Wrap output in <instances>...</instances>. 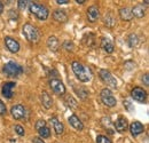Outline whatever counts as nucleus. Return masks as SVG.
I'll list each match as a JSON object with an SVG mask.
<instances>
[{
  "mask_svg": "<svg viewBox=\"0 0 149 143\" xmlns=\"http://www.w3.org/2000/svg\"><path fill=\"white\" fill-rule=\"evenodd\" d=\"M72 71L76 74V77L81 81V83H87L92 79V71L88 67L79 63L78 61H74L71 63Z\"/></svg>",
  "mask_w": 149,
  "mask_h": 143,
  "instance_id": "1",
  "label": "nucleus"
},
{
  "mask_svg": "<svg viewBox=\"0 0 149 143\" xmlns=\"http://www.w3.org/2000/svg\"><path fill=\"white\" fill-rule=\"evenodd\" d=\"M29 9H30V12H31L33 15H36L38 19H40V21H46V19L48 18L49 10H48V8H47L46 6H44V5L30 2Z\"/></svg>",
  "mask_w": 149,
  "mask_h": 143,
  "instance_id": "2",
  "label": "nucleus"
},
{
  "mask_svg": "<svg viewBox=\"0 0 149 143\" xmlns=\"http://www.w3.org/2000/svg\"><path fill=\"white\" fill-rule=\"evenodd\" d=\"M22 31H23V35L26 38L28 41H30L32 44H37L38 41H39V39H40L39 31L37 30V28H35L33 25L26 23V24L23 25Z\"/></svg>",
  "mask_w": 149,
  "mask_h": 143,
  "instance_id": "3",
  "label": "nucleus"
},
{
  "mask_svg": "<svg viewBox=\"0 0 149 143\" xmlns=\"http://www.w3.org/2000/svg\"><path fill=\"white\" fill-rule=\"evenodd\" d=\"M2 72L6 73L9 77H17V76L23 73V68L19 64H17V63L10 61V62H8V63H6L3 65Z\"/></svg>",
  "mask_w": 149,
  "mask_h": 143,
  "instance_id": "4",
  "label": "nucleus"
},
{
  "mask_svg": "<svg viewBox=\"0 0 149 143\" xmlns=\"http://www.w3.org/2000/svg\"><path fill=\"white\" fill-rule=\"evenodd\" d=\"M100 97H101V101L104 106L109 108H112L116 106L117 101H116V97L112 95V92L109 88H103L100 93Z\"/></svg>",
  "mask_w": 149,
  "mask_h": 143,
  "instance_id": "5",
  "label": "nucleus"
},
{
  "mask_svg": "<svg viewBox=\"0 0 149 143\" xmlns=\"http://www.w3.org/2000/svg\"><path fill=\"white\" fill-rule=\"evenodd\" d=\"M99 76H100V78L103 80V83H106L108 86H110L112 88H116V87H117V80L113 78V76L110 73L109 70H107V69H101V70L99 71Z\"/></svg>",
  "mask_w": 149,
  "mask_h": 143,
  "instance_id": "6",
  "label": "nucleus"
},
{
  "mask_svg": "<svg viewBox=\"0 0 149 143\" xmlns=\"http://www.w3.org/2000/svg\"><path fill=\"white\" fill-rule=\"evenodd\" d=\"M49 87H51V90H53L55 94L57 95H64L65 94V86L63 85V83L61 81V80H58V79H51L49 80Z\"/></svg>",
  "mask_w": 149,
  "mask_h": 143,
  "instance_id": "7",
  "label": "nucleus"
},
{
  "mask_svg": "<svg viewBox=\"0 0 149 143\" xmlns=\"http://www.w3.org/2000/svg\"><path fill=\"white\" fill-rule=\"evenodd\" d=\"M131 96H132L133 100H135L140 103H143L147 99V92L141 87H134L131 90Z\"/></svg>",
  "mask_w": 149,
  "mask_h": 143,
  "instance_id": "8",
  "label": "nucleus"
},
{
  "mask_svg": "<svg viewBox=\"0 0 149 143\" xmlns=\"http://www.w3.org/2000/svg\"><path fill=\"white\" fill-rule=\"evenodd\" d=\"M10 113L13 116L14 119L19 120V119H23L26 115V111H25V108L23 107L22 104H16V106H13L10 109Z\"/></svg>",
  "mask_w": 149,
  "mask_h": 143,
  "instance_id": "9",
  "label": "nucleus"
},
{
  "mask_svg": "<svg viewBox=\"0 0 149 143\" xmlns=\"http://www.w3.org/2000/svg\"><path fill=\"white\" fill-rule=\"evenodd\" d=\"M16 86V84L14 81H8V83H5L1 87V94L6 97V99H12L13 95H14V87Z\"/></svg>",
  "mask_w": 149,
  "mask_h": 143,
  "instance_id": "10",
  "label": "nucleus"
},
{
  "mask_svg": "<svg viewBox=\"0 0 149 143\" xmlns=\"http://www.w3.org/2000/svg\"><path fill=\"white\" fill-rule=\"evenodd\" d=\"M5 45L7 47V49L10 52V53H17L19 51V44L17 40L10 38V37H6L5 38Z\"/></svg>",
  "mask_w": 149,
  "mask_h": 143,
  "instance_id": "11",
  "label": "nucleus"
},
{
  "mask_svg": "<svg viewBox=\"0 0 149 143\" xmlns=\"http://www.w3.org/2000/svg\"><path fill=\"white\" fill-rule=\"evenodd\" d=\"M99 16H100V10H99L97 6L93 5V6L88 7V9H87V18H88V21H90L91 23L96 22Z\"/></svg>",
  "mask_w": 149,
  "mask_h": 143,
  "instance_id": "12",
  "label": "nucleus"
},
{
  "mask_svg": "<svg viewBox=\"0 0 149 143\" xmlns=\"http://www.w3.org/2000/svg\"><path fill=\"white\" fill-rule=\"evenodd\" d=\"M145 131V126L142 125L140 121H133L130 125V132L133 136H138L141 133H143Z\"/></svg>",
  "mask_w": 149,
  "mask_h": 143,
  "instance_id": "13",
  "label": "nucleus"
},
{
  "mask_svg": "<svg viewBox=\"0 0 149 143\" xmlns=\"http://www.w3.org/2000/svg\"><path fill=\"white\" fill-rule=\"evenodd\" d=\"M115 127H116V129L118 131V132H125L126 129H127V127H129V123H127V119L125 118V117H118V119L115 121Z\"/></svg>",
  "mask_w": 149,
  "mask_h": 143,
  "instance_id": "14",
  "label": "nucleus"
},
{
  "mask_svg": "<svg viewBox=\"0 0 149 143\" xmlns=\"http://www.w3.org/2000/svg\"><path fill=\"white\" fill-rule=\"evenodd\" d=\"M40 100H41V104L44 106L45 109H51L53 106V99L51 97V95L47 92H42L40 95Z\"/></svg>",
  "mask_w": 149,
  "mask_h": 143,
  "instance_id": "15",
  "label": "nucleus"
},
{
  "mask_svg": "<svg viewBox=\"0 0 149 143\" xmlns=\"http://www.w3.org/2000/svg\"><path fill=\"white\" fill-rule=\"evenodd\" d=\"M51 124H52L53 128H54V131H55L56 135H61V134H63V132H64V125H63L56 117L51 118Z\"/></svg>",
  "mask_w": 149,
  "mask_h": 143,
  "instance_id": "16",
  "label": "nucleus"
},
{
  "mask_svg": "<svg viewBox=\"0 0 149 143\" xmlns=\"http://www.w3.org/2000/svg\"><path fill=\"white\" fill-rule=\"evenodd\" d=\"M68 121H69V124L72 126L74 129H77V131H83V129H84V125H83V123L80 121V119H79L76 115L70 116V117H69V119H68Z\"/></svg>",
  "mask_w": 149,
  "mask_h": 143,
  "instance_id": "17",
  "label": "nucleus"
},
{
  "mask_svg": "<svg viewBox=\"0 0 149 143\" xmlns=\"http://www.w3.org/2000/svg\"><path fill=\"white\" fill-rule=\"evenodd\" d=\"M101 48L104 51V52H107L108 54H111L113 52V44H112L111 41L108 39V38H101Z\"/></svg>",
  "mask_w": 149,
  "mask_h": 143,
  "instance_id": "18",
  "label": "nucleus"
},
{
  "mask_svg": "<svg viewBox=\"0 0 149 143\" xmlns=\"http://www.w3.org/2000/svg\"><path fill=\"white\" fill-rule=\"evenodd\" d=\"M131 12H132V15H133V16H135V17H138V18H142L146 15V9H145V7H143L142 5H136V6H134V7L131 9Z\"/></svg>",
  "mask_w": 149,
  "mask_h": 143,
  "instance_id": "19",
  "label": "nucleus"
},
{
  "mask_svg": "<svg viewBox=\"0 0 149 143\" xmlns=\"http://www.w3.org/2000/svg\"><path fill=\"white\" fill-rule=\"evenodd\" d=\"M47 46H48V48H49L52 52H57L58 48H60L58 39L54 36H51L47 39Z\"/></svg>",
  "mask_w": 149,
  "mask_h": 143,
  "instance_id": "20",
  "label": "nucleus"
},
{
  "mask_svg": "<svg viewBox=\"0 0 149 143\" xmlns=\"http://www.w3.org/2000/svg\"><path fill=\"white\" fill-rule=\"evenodd\" d=\"M53 18L55 19L56 22H61V23H64L68 21V15L65 14L64 10L62 9H56L53 13Z\"/></svg>",
  "mask_w": 149,
  "mask_h": 143,
  "instance_id": "21",
  "label": "nucleus"
},
{
  "mask_svg": "<svg viewBox=\"0 0 149 143\" xmlns=\"http://www.w3.org/2000/svg\"><path fill=\"white\" fill-rule=\"evenodd\" d=\"M119 16H120V18L123 21H126V22L132 21V18H133L132 12H131L130 8H127V7H123V8L119 9Z\"/></svg>",
  "mask_w": 149,
  "mask_h": 143,
  "instance_id": "22",
  "label": "nucleus"
},
{
  "mask_svg": "<svg viewBox=\"0 0 149 143\" xmlns=\"http://www.w3.org/2000/svg\"><path fill=\"white\" fill-rule=\"evenodd\" d=\"M37 132H38V134H39V137H40V139H47V137H49V135H51V129L47 127V125L41 127V128H39Z\"/></svg>",
  "mask_w": 149,
  "mask_h": 143,
  "instance_id": "23",
  "label": "nucleus"
},
{
  "mask_svg": "<svg viewBox=\"0 0 149 143\" xmlns=\"http://www.w3.org/2000/svg\"><path fill=\"white\" fill-rule=\"evenodd\" d=\"M104 23L107 24V26L112 28V26L115 25L116 21H115V18H113V16H112L111 14H107V15L104 16Z\"/></svg>",
  "mask_w": 149,
  "mask_h": 143,
  "instance_id": "24",
  "label": "nucleus"
},
{
  "mask_svg": "<svg viewBox=\"0 0 149 143\" xmlns=\"http://www.w3.org/2000/svg\"><path fill=\"white\" fill-rule=\"evenodd\" d=\"M138 42H139V38H138V36L134 35V33L130 35V37H129V45H130L131 47H135V46L138 45Z\"/></svg>",
  "mask_w": 149,
  "mask_h": 143,
  "instance_id": "25",
  "label": "nucleus"
},
{
  "mask_svg": "<svg viewBox=\"0 0 149 143\" xmlns=\"http://www.w3.org/2000/svg\"><path fill=\"white\" fill-rule=\"evenodd\" d=\"M76 90V93H77V95L80 97V99H86L87 96H88V93H87V90H84V88H79V90H77V88H74Z\"/></svg>",
  "mask_w": 149,
  "mask_h": 143,
  "instance_id": "26",
  "label": "nucleus"
},
{
  "mask_svg": "<svg viewBox=\"0 0 149 143\" xmlns=\"http://www.w3.org/2000/svg\"><path fill=\"white\" fill-rule=\"evenodd\" d=\"M63 48H65L67 51H69V52H72L74 48V42L72 41H70V40H65L64 42H63Z\"/></svg>",
  "mask_w": 149,
  "mask_h": 143,
  "instance_id": "27",
  "label": "nucleus"
},
{
  "mask_svg": "<svg viewBox=\"0 0 149 143\" xmlns=\"http://www.w3.org/2000/svg\"><path fill=\"white\" fill-rule=\"evenodd\" d=\"M65 102L68 103V106H69V107L77 108V102L74 101L72 96H67V97H65Z\"/></svg>",
  "mask_w": 149,
  "mask_h": 143,
  "instance_id": "28",
  "label": "nucleus"
},
{
  "mask_svg": "<svg viewBox=\"0 0 149 143\" xmlns=\"http://www.w3.org/2000/svg\"><path fill=\"white\" fill-rule=\"evenodd\" d=\"M8 16H9L10 19H13V21H17L19 19V13L15 9H10L8 12Z\"/></svg>",
  "mask_w": 149,
  "mask_h": 143,
  "instance_id": "29",
  "label": "nucleus"
},
{
  "mask_svg": "<svg viewBox=\"0 0 149 143\" xmlns=\"http://www.w3.org/2000/svg\"><path fill=\"white\" fill-rule=\"evenodd\" d=\"M96 143H111V141L107 136H104V135H97Z\"/></svg>",
  "mask_w": 149,
  "mask_h": 143,
  "instance_id": "30",
  "label": "nucleus"
},
{
  "mask_svg": "<svg viewBox=\"0 0 149 143\" xmlns=\"http://www.w3.org/2000/svg\"><path fill=\"white\" fill-rule=\"evenodd\" d=\"M29 2H30V1H28V0H19V1H17V6H19V9H25Z\"/></svg>",
  "mask_w": 149,
  "mask_h": 143,
  "instance_id": "31",
  "label": "nucleus"
},
{
  "mask_svg": "<svg viewBox=\"0 0 149 143\" xmlns=\"http://www.w3.org/2000/svg\"><path fill=\"white\" fill-rule=\"evenodd\" d=\"M14 129H15V132L19 134V136H23V135H24V133H25V132H24V128H23L21 125H15Z\"/></svg>",
  "mask_w": 149,
  "mask_h": 143,
  "instance_id": "32",
  "label": "nucleus"
},
{
  "mask_svg": "<svg viewBox=\"0 0 149 143\" xmlns=\"http://www.w3.org/2000/svg\"><path fill=\"white\" fill-rule=\"evenodd\" d=\"M7 113V108L5 106V103L0 100V116H5Z\"/></svg>",
  "mask_w": 149,
  "mask_h": 143,
  "instance_id": "33",
  "label": "nucleus"
},
{
  "mask_svg": "<svg viewBox=\"0 0 149 143\" xmlns=\"http://www.w3.org/2000/svg\"><path fill=\"white\" fill-rule=\"evenodd\" d=\"M47 124H46V121L45 120H42V119H40V120H38L37 123H36V129H39V128H41V127H44V126H46Z\"/></svg>",
  "mask_w": 149,
  "mask_h": 143,
  "instance_id": "34",
  "label": "nucleus"
},
{
  "mask_svg": "<svg viewBox=\"0 0 149 143\" xmlns=\"http://www.w3.org/2000/svg\"><path fill=\"white\" fill-rule=\"evenodd\" d=\"M148 79H149L148 74L146 73V74L143 76V78H142V81H143V84H145V86H147V87H148V86H149V81H148Z\"/></svg>",
  "mask_w": 149,
  "mask_h": 143,
  "instance_id": "35",
  "label": "nucleus"
},
{
  "mask_svg": "<svg viewBox=\"0 0 149 143\" xmlns=\"http://www.w3.org/2000/svg\"><path fill=\"white\" fill-rule=\"evenodd\" d=\"M55 2L56 3H58V5H65V3L70 2V1H69V0H56Z\"/></svg>",
  "mask_w": 149,
  "mask_h": 143,
  "instance_id": "36",
  "label": "nucleus"
},
{
  "mask_svg": "<svg viewBox=\"0 0 149 143\" xmlns=\"http://www.w3.org/2000/svg\"><path fill=\"white\" fill-rule=\"evenodd\" d=\"M32 143H45L40 137H33V140H32Z\"/></svg>",
  "mask_w": 149,
  "mask_h": 143,
  "instance_id": "37",
  "label": "nucleus"
},
{
  "mask_svg": "<svg viewBox=\"0 0 149 143\" xmlns=\"http://www.w3.org/2000/svg\"><path fill=\"white\" fill-rule=\"evenodd\" d=\"M124 106H126L130 110L132 109V107H131V104H130V102H129V101H124Z\"/></svg>",
  "mask_w": 149,
  "mask_h": 143,
  "instance_id": "38",
  "label": "nucleus"
},
{
  "mask_svg": "<svg viewBox=\"0 0 149 143\" xmlns=\"http://www.w3.org/2000/svg\"><path fill=\"white\" fill-rule=\"evenodd\" d=\"M2 12H3V3L0 1V14H2Z\"/></svg>",
  "mask_w": 149,
  "mask_h": 143,
  "instance_id": "39",
  "label": "nucleus"
},
{
  "mask_svg": "<svg viewBox=\"0 0 149 143\" xmlns=\"http://www.w3.org/2000/svg\"><path fill=\"white\" fill-rule=\"evenodd\" d=\"M76 2H77V3H80V5H81V3H84V2H85V0H76Z\"/></svg>",
  "mask_w": 149,
  "mask_h": 143,
  "instance_id": "40",
  "label": "nucleus"
},
{
  "mask_svg": "<svg viewBox=\"0 0 149 143\" xmlns=\"http://www.w3.org/2000/svg\"><path fill=\"white\" fill-rule=\"evenodd\" d=\"M143 2H145V5H146V6H147V5H148V3H149V1H148V0H145Z\"/></svg>",
  "mask_w": 149,
  "mask_h": 143,
  "instance_id": "41",
  "label": "nucleus"
}]
</instances>
